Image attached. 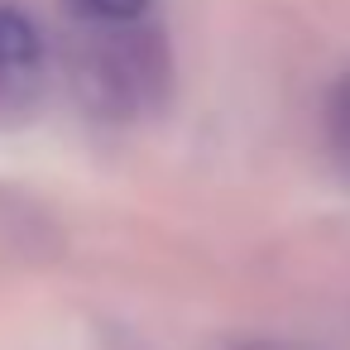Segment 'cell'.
Here are the masks:
<instances>
[{
    "label": "cell",
    "instance_id": "cell-3",
    "mask_svg": "<svg viewBox=\"0 0 350 350\" xmlns=\"http://www.w3.org/2000/svg\"><path fill=\"white\" fill-rule=\"evenodd\" d=\"M68 10L87 29H125V25H144L149 0H68Z\"/></svg>",
    "mask_w": 350,
    "mask_h": 350
},
{
    "label": "cell",
    "instance_id": "cell-1",
    "mask_svg": "<svg viewBox=\"0 0 350 350\" xmlns=\"http://www.w3.org/2000/svg\"><path fill=\"white\" fill-rule=\"evenodd\" d=\"M68 77L82 106H92L96 116H139L168 92V49L149 25H77V39L68 49Z\"/></svg>",
    "mask_w": 350,
    "mask_h": 350
},
{
    "label": "cell",
    "instance_id": "cell-4",
    "mask_svg": "<svg viewBox=\"0 0 350 350\" xmlns=\"http://www.w3.org/2000/svg\"><path fill=\"white\" fill-rule=\"evenodd\" d=\"M321 120H326L331 159H336V163H340V173L350 178V72L326 92V111H321Z\"/></svg>",
    "mask_w": 350,
    "mask_h": 350
},
{
    "label": "cell",
    "instance_id": "cell-2",
    "mask_svg": "<svg viewBox=\"0 0 350 350\" xmlns=\"http://www.w3.org/2000/svg\"><path fill=\"white\" fill-rule=\"evenodd\" d=\"M44 68V39L29 15L0 5V111L29 101Z\"/></svg>",
    "mask_w": 350,
    "mask_h": 350
},
{
    "label": "cell",
    "instance_id": "cell-5",
    "mask_svg": "<svg viewBox=\"0 0 350 350\" xmlns=\"http://www.w3.org/2000/svg\"><path fill=\"white\" fill-rule=\"evenodd\" d=\"M235 350H302V345H293V340H264V336H250V340H240Z\"/></svg>",
    "mask_w": 350,
    "mask_h": 350
}]
</instances>
